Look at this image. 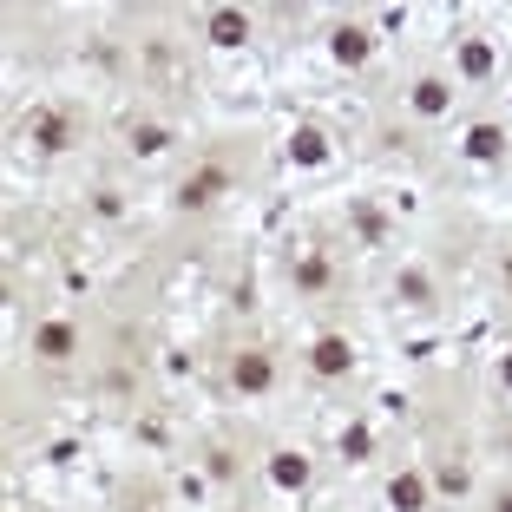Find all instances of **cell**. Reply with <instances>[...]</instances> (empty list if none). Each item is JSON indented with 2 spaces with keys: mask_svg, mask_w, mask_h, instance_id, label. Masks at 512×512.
<instances>
[{
  "mask_svg": "<svg viewBox=\"0 0 512 512\" xmlns=\"http://www.w3.org/2000/svg\"><path fill=\"white\" fill-rule=\"evenodd\" d=\"M217 191H230V171L224 165L191 171V178L178 184V211H204V204H217Z\"/></svg>",
  "mask_w": 512,
  "mask_h": 512,
  "instance_id": "5b68a950",
  "label": "cell"
},
{
  "mask_svg": "<svg viewBox=\"0 0 512 512\" xmlns=\"http://www.w3.org/2000/svg\"><path fill=\"white\" fill-rule=\"evenodd\" d=\"M407 106L421 112V119H447V112H453V79L421 73V79H414V92H407Z\"/></svg>",
  "mask_w": 512,
  "mask_h": 512,
  "instance_id": "8992f818",
  "label": "cell"
},
{
  "mask_svg": "<svg viewBox=\"0 0 512 512\" xmlns=\"http://www.w3.org/2000/svg\"><path fill=\"white\" fill-rule=\"evenodd\" d=\"M289 165H302V171L329 165V132H322V125H296V132H289Z\"/></svg>",
  "mask_w": 512,
  "mask_h": 512,
  "instance_id": "8fae6325",
  "label": "cell"
},
{
  "mask_svg": "<svg viewBox=\"0 0 512 512\" xmlns=\"http://www.w3.org/2000/svg\"><path fill=\"white\" fill-rule=\"evenodd\" d=\"M204 473H211V480H237V453L211 447V453H204Z\"/></svg>",
  "mask_w": 512,
  "mask_h": 512,
  "instance_id": "ac0fdd59",
  "label": "cell"
},
{
  "mask_svg": "<svg viewBox=\"0 0 512 512\" xmlns=\"http://www.w3.org/2000/svg\"><path fill=\"white\" fill-rule=\"evenodd\" d=\"M33 355H40V362H53V368L73 362V355H79V329H73V322H60V316H53V322H33Z\"/></svg>",
  "mask_w": 512,
  "mask_h": 512,
  "instance_id": "3957f363",
  "label": "cell"
},
{
  "mask_svg": "<svg viewBox=\"0 0 512 512\" xmlns=\"http://www.w3.org/2000/svg\"><path fill=\"white\" fill-rule=\"evenodd\" d=\"M460 151H467L473 165H499V158H506V125H493V119L467 125V145Z\"/></svg>",
  "mask_w": 512,
  "mask_h": 512,
  "instance_id": "30bf717a",
  "label": "cell"
},
{
  "mask_svg": "<svg viewBox=\"0 0 512 512\" xmlns=\"http://www.w3.org/2000/svg\"><path fill=\"white\" fill-rule=\"evenodd\" d=\"M289 283H296L302 296H322V289L335 283V263L322 250H309V256H296V263H289Z\"/></svg>",
  "mask_w": 512,
  "mask_h": 512,
  "instance_id": "7c38bea8",
  "label": "cell"
},
{
  "mask_svg": "<svg viewBox=\"0 0 512 512\" xmlns=\"http://www.w3.org/2000/svg\"><path fill=\"white\" fill-rule=\"evenodd\" d=\"M270 486H283V493H302V486H309V460H302V453H270Z\"/></svg>",
  "mask_w": 512,
  "mask_h": 512,
  "instance_id": "4fadbf2b",
  "label": "cell"
},
{
  "mask_svg": "<svg viewBox=\"0 0 512 512\" xmlns=\"http://www.w3.org/2000/svg\"><path fill=\"white\" fill-rule=\"evenodd\" d=\"M427 499H434L427 473H414V467L388 473V506H394V512H427Z\"/></svg>",
  "mask_w": 512,
  "mask_h": 512,
  "instance_id": "52a82bcc",
  "label": "cell"
},
{
  "mask_svg": "<svg viewBox=\"0 0 512 512\" xmlns=\"http://www.w3.org/2000/svg\"><path fill=\"white\" fill-rule=\"evenodd\" d=\"M204 40H211L217 53H230V46H243V40H250V14H243V7H217V14L204 20Z\"/></svg>",
  "mask_w": 512,
  "mask_h": 512,
  "instance_id": "9c48e42d",
  "label": "cell"
},
{
  "mask_svg": "<svg viewBox=\"0 0 512 512\" xmlns=\"http://www.w3.org/2000/svg\"><path fill=\"white\" fill-rule=\"evenodd\" d=\"M230 388L237 394H270L276 388V355L270 348H237V355H230Z\"/></svg>",
  "mask_w": 512,
  "mask_h": 512,
  "instance_id": "7a4b0ae2",
  "label": "cell"
},
{
  "mask_svg": "<svg viewBox=\"0 0 512 512\" xmlns=\"http://www.w3.org/2000/svg\"><path fill=\"white\" fill-rule=\"evenodd\" d=\"M440 493H467V473H460V467H440Z\"/></svg>",
  "mask_w": 512,
  "mask_h": 512,
  "instance_id": "ffe728a7",
  "label": "cell"
},
{
  "mask_svg": "<svg viewBox=\"0 0 512 512\" xmlns=\"http://www.w3.org/2000/svg\"><path fill=\"white\" fill-rule=\"evenodd\" d=\"M394 296H401L407 309H434V283H427V270H401V276H394Z\"/></svg>",
  "mask_w": 512,
  "mask_h": 512,
  "instance_id": "5bb4252c",
  "label": "cell"
},
{
  "mask_svg": "<svg viewBox=\"0 0 512 512\" xmlns=\"http://www.w3.org/2000/svg\"><path fill=\"white\" fill-rule=\"evenodd\" d=\"M506 283H512V263H506Z\"/></svg>",
  "mask_w": 512,
  "mask_h": 512,
  "instance_id": "603a6c76",
  "label": "cell"
},
{
  "mask_svg": "<svg viewBox=\"0 0 512 512\" xmlns=\"http://www.w3.org/2000/svg\"><path fill=\"white\" fill-rule=\"evenodd\" d=\"M460 79H493V40H460Z\"/></svg>",
  "mask_w": 512,
  "mask_h": 512,
  "instance_id": "9a60e30c",
  "label": "cell"
},
{
  "mask_svg": "<svg viewBox=\"0 0 512 512\" xmlns=\"http://www.w3.org/2000/svg\"><path fill=\"white\" fill-rule=\"evenodd\" d=\"M348 224L362 230V237H368V243H381V230H388V217H381V211H375V204H355V211H348Z\"/></svg>",
  "mask_w": 512,
  "mask_h": 512,
  "instance_id": "e0dca14e",
  "label": "cell"
},
{
  "mask_svg": "<svg viewBox=\"0 0 512 512\" xmlns=\"http://www.w3.org/2000/svg\"><path fill=\"white\" fill-rule=\"evenodd\" d=\"M165 145H171L165 125H132V151H138V158H158Z\"/></svg>",
  "mask_w": 512,
  "mask_h": 512,
  "instance_id": "2e32d148",
  "label": "cell"
},
{
  "mask_svg": "<svg viewBox=\"0 0 512 512\" xmlns=\"http://www.w3.org/2000/svg\"><path fill=\"white\" fill-rule=\"evenodd\" d=\"M27 138H33V145H40V151H53V158L79 145L73 119H66V112H53V106H46V112H33V119H27Z\"/></svg>",
  "mask_w": 512,
  "mask_h": 512,
  "instance_id": "277c9868",
  "label": "cell"
},
{
  "mask_svg": "<svg viewBox=\"0 0 512 512\" xmlns=\"http://www.w3.org/2000/svg\"><path fill=\"white\" fill-rule=\"evenodd\" d=\"M342 453H348V460H368V453H375V434H368V427H348V434H342Z\"/></svg>",
  "mask_w": 512,
  "mask_h": 512,
  "instance_id": "d6986e66",
  "label": "cell"
},
{
  "mask_svg": "<svg viewBox=\"0 0 512 512\" xmlns=\"http://www.w3.org/2000/svg\"><path fill=\"white\" fill-rule=\"evenodd\" d=\"M329 53H335V66H368V53H375V40H368V27H355V20H342V27H329Z\"/></svg>",
  "mask_w": 512,
  "mask_h": 512,
  "instance_id": "ba28073f",
  "label": "cell"
},
{
  "mask_svg": "<svg viewBox=\"0 0 512 512\" xmlns=\"http://www.w3.org/2000/svg\"><path fill=\"white\" fill-rule=\"evenodd\" d=\"M499 381H506V388H512V355H506V362H499Z\"/></svg>",
  "mask_w": 512,
  "mask_h": 512,
  "instance_id": "7402d4cb",
  "label": "cell"
},
{
  "mask_svg": "<svg viewBox=\"0 0 512 512\" xmlns=\"http://www.w3.org/2000/svg\"><path fill=\"white\" fill-rule=\"evenodd\" d=\"M493 512H512V486H499V493H493Z\"/></svg>",
  "mask_w": 512,
  "mask_h": 512,
  "instance_id": "44dd1931",
  "label": "cell"
},
{
  "mask_svg": "<svg viewBox=\"0 0 512 512\" xmlns=\"http://www.w3.org/2000/svg\"><path fill=\"white\" fill-rule=\"evenodd\" d=\"M309 375L316 381H348L355 375V342H348V335H316V342H309Z\"/></svg>",
  "mask_w": 512,
  "mask_h": 512,
  "instance_id": "6da1fadb",
  "label": "cell"
}]
</instances>
